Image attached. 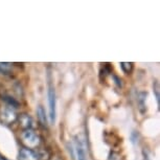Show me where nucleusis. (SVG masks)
I'll return each mask as SVG.
<instances>
[{
	"instance_id": "obj_1",
	"label": "nucleus",
	"mask_w": 160,
	"mask_h": 160,
	"mask_svg": "<svg viewBox=\"0 0 160 160\" xmlns=\"http://www.w3.org/2000/svg\"><path fill=\"white\" fill-rule=\"evenodd\" d=\"M47 104H48V120L49 125H55L57 119V94H56V88L53 85L52 81H48L47 85Z\"/></svg>"
},
{
	"instance_id": "obj_2",
	"label": "nucleus",
	"mask_w": 160,
	"mask_h": 160,
	"mask_svg": "<svg viewBox=\"0 0 160 160\" xmlns=\"http://www.w3.org/2000/svg\"><path fill=\"white\" fill-rule=\"evenodd\" d=\"M20 139L21 142L25 146L24 148H28V149L32 150L37 149L41 143L40 136L34 130H23V132L20 135Z\"/></svg>"
},
{
	"instance_id": "obj_3",
	"label": "nucleus",
	"mask_w": 160,
	"mask_h": 160,
	"mask_svg": "<svg viewBox=\"0 0 160 160\" xmlns=\"http://www.w3.org/2000/svg\"><path fill=\"white\" fill-rule=\"evenodd\" d=\"M18 120L16 109L8 105H4L0 108V122L5 126L14 125Z\"/></svg>"
},
{
	"instance_id": "obj_4",
	"label": "nucleus",
	"mask_w": 160,
	"mask_h": 160,
	"mask_svg": "<svg viewBox=\"0 0 160 160\" xmlns=\"http://www.w3.org/2000/svg\"><path fill=\"white\" fill-rule=\"evenodd\" d=\"M73 156L77 160H88V155H87V149L84 140L80 136H77L73 143Z\"/></svg>"
},
{
	"instance_id": "obj_5",
	"label": "nucleus",
	"mask_w": 160,
	"mask_h": 160,
	"mask_svg": "<svg viewBox=\"0 0 160 160\" xmlns=\"http://www.w3.org/2000/svg\"><path fill=\"white\" fill-rule=\"evenodd\" d=\"M18 159L19 160H40V156L37 151L28 149V148H22L18 154Z\"/></svg>"
},
{
	"instance_id": "obj_6",
	"label": "nucleus",
	"mask_w": 160,
	"mask_h": 160,
	"mask_svg": "<svg viewBox=\"0 0 160 160\" xmlns=\"http://www.w3.org/2000/svg\"><path fill=\"white\" fill-rule=\"evenodd\" d=\"M20 123V127L23 130H34L35 122L34 118L28 113H22L20 115H18V120Z\"/></svg>"
},
{
	"instance_id": "obj_7",
	"label": "nucleus",
	"mask_w": 160,
	"mask_h": 160,
	"mask_svg": "<svg viewBox=\"0 0 160 160\" xmlns=\"http://www.w3.org/2000/svg\"><path fill=\"white\" fill-rule=\"evenodd\" d=\"M37 117H38V120L40 122V125L44 128H47L48 125H49V120H48V116H47V113L45 111L44 107L41 105L38 106L37 108Z\"/></svg>"
},
{
	"instance_id": "obj_8",
	"label": "nucleus",
	"mask_w": 160,
	"mask_h": 160,
	"mask_svg": "<svg viewBox=\"0 0 160 160\" xmlns=\"http://www.w3.org/2000/svg\"><path fill=\"white\" fill-rule=\"evenodd\" d=\"M147 96H148V93L144 91H141L138 93V98H137L138 108H139V111L141 113H144L147 111V104H146Z\"/></svg>"
},
{
	"instance_id": "obj_9",
	"label": "nucleus",
	"mask_w": 160,
	"mask_h": 160,
	"mask_svg": "<svg viewBox=\"0 0 160 160\" xmlns=\"http://www.w3.org/2000/svg\"><path fill=\"white\" fill-rule=\"evenodd\" d=\"M13 72V65L11 63H7V62H0V73L4 74V75H8Z\"/></svg>"
},
{
	"instance_id": "obj_10",
	"label": "nucleus",
	"mask_w": 160,
	"mask_h": 160,
	"mask_svg": "<svg viewBox=\"0 0 160 160\" xmlns=\"http://www.w3.org/2000/svg\"><path fill=\"white\" fill-rule=\"evenodd\" d=\"M119 65H120L122 70L125 72L126 74H130L133 71V68H134V64H133L132 62H122Z\"/></svg>"
},
{
	"instance_id": "obj_11",
	"label": "nucleus",
	"mask_w": 160,
	"mask_h": 160,
	"mask_svg": "<svg viewBox=\"0 0 160 160\" xmlns=\"http://www.w3.org/2000/svg\"><path fill=\"white\" fill-rule=\"evenodd\" d=\"M153 89H154V93H155V98L157 101V105L159 106L160 104V96H159V83L155 81L153 84Z\"/></svg>"
},
{
	"instance_id": "obj_12",
	"label": "nucleus",
	"mask_w": 160,
	"mask_h": 160,
	"mask_svg": "<svg viewBox=\"0 0 160 160\" xmlns=\"http://www.w3.org/2000/svg\"><path fill=\"white\" fill-rule=\"evenodd\" d=\"M0 160H8V158H5L4 156H2L1 154H0Z\"/></svg>"
}]
</instances>
